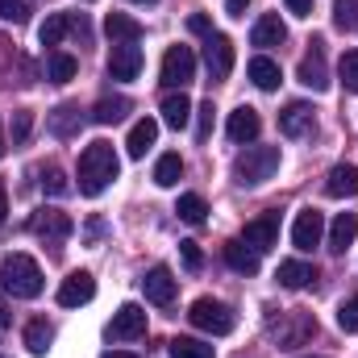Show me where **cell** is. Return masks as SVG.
I'll list each match as a JSON object with an SVG mask.
<instances>
[{"label":"cell","instance_id":"6da1fadb","mask_svg":"<svg viewBox=\"0 0 358 358\" xmlns=\"http://www.w3.org/2000/svg\"><path fill=\"white\" fill-rule=\"evenodd\" d=\"M117 171H121L117 150H113L108 142H88L84 155H80V192H84V196H100V192L117 179Z\"/></svg>","mask_w":358,"mask_h":358},{"label":"cell","instance_id":"7a4b0ae2","mask_svg":"<svg viewBox=\"0 0 358 358\" xmlns=\"http://www.w3.org/2000/svg\"><path fill=\"white\" fill-rule=\"evenodd\" d=\"M0 283H4V292H13L17 300H34V296H42V267L29 259V255H8L4 263H0Z\"/></svg>","mask_w":358,"mask_h":358},{"label":"cell","instance_id":"3957f363","mask_svg":"<svg viewBox=\"0 0 358 358\" xmlns=\"http://www.w3.org/2000/svg\"><path fill=\"white\" fill-rule=\"evenodd\" d=\"M279 171V146H246L234 159V176L242 187H259Z\"/></svg>","mask_w":358,"mask_h":358},{"label":"cell","instance_id":"277c9868","mask_svg":"<svg viewBox=\"0 0 358 358\" xmlns=\"http://www.w3.org/2000/svg\"><path fill=\"white\" fill-rule=\"evenodd\" d=\"M187 321H192L196 329L213 334V338H225V334H234V325H238L234 308H229V304H221V300H213V296H200V300L187 308Z\"/></svg>","mask_w":358,"mask_h":358},{"label":"cell","instance_id":"5b68a950","mask_svg":"<svg viewBox=\"0 0 358 358\" xmlns=\"http://www.w3.org/2000/svg\"><path fill=\"white\" fill-rule=\"evenodd\" d=\"M167 88H187L192 80H196V55H192V46H171L167 55H163V76H159Z\"/></svg>","mask_w":358,"mask_h":358},{"label":"cell","instance_id":"8992f818","mask_svg":"<svg viewBox=\"0 0 358 358\" xmlns=\"http://www.w3.org/2000/svg\"><path fill=\"white\" fill-rule=\"evenodd\" d=\"M138 338H146V308L121 304L108 321V342H138Z\"/></svg>","mask_w":358,"mask_h":358},{"label":"cell","instance_id":"52a82bcc","mask_svg":"<svg viewBox=\"0 0 358 358\" xmlns=\"http://www.w3.org/2000/svg\"><path fill=\"white\" fill-rule=\"evenodd\" d=\"M29 229H34L42 242H63V238L76 234V221H71L63 208H38V213L29 217Z\"/></svg>","mask_w":358,"mask_h":358},{"label":"cell","instance_id":"ba28073f","mask_svg":"<svg viewBox=\"0 0 358 358\" xmlns=\"http://www.w3.org/2000/svg\"><path fill=\"white\" fill-rule=\"evenodd\" d=\"M321 238H325V217L317 208H300L296 213V225H292V246L300 255H308L313 246H321Z\"/></svg>","mask_w":358,"mask_h":358},{"label":"cell","instance_id":"9c48e42d","mask_svg":"<svg viewBox=\"0 0 358 358\" xmlns=\"http://www.w3.org/2000/svg\"><path fill=\"white\" fill-rule=\"evenodd\" d=\"M108 76L113 80H138L142 76V46L138 42H113V50H108Z\"/></svg>","mask_w":358,"mask_h":358},{"label":"cell","instance_id":"30bf717a","mask_svg":"<svg viewBox=\"0 0 358 358\" xmlns=\"http://www.w3.org/2000/svg\"><path fill=\"white\" fill-rule=\"evenodd\" d=\"M204 67H208L213 80H225L234 71V42L225 34H208V42H204Z\"/></svg>","mask_w":358,"mask_h":358},{"label":"cell","instance_id":"8fae6325","mask_svg":"<svg viewBox=\"0 0 358 358\" xmlns=\"http://www.w3.org/2000/svg\"><path fill=\"white\" fill-rule=\"evenodd\" d=\"M242 242H246V246H255L259 255H263V250H271V246L279 242V213L271 208V213H259L255 221H246Z\"/></svg>","mask_w":358,"mask_h":358},{"label":"cell","instance_id":"7c38bea8","mask_svg":"<svg viewBox=\"0 0 358 358\" xmlns=\"http://www.w3.org/2000/svg\"><path fill=\"white\" fill-rule=\"evenodd\" d=\"M92 296H96V279H92L88 271H71L59 283V304L63 308H80V304H88Z\"/></svg>","mask_w":358,"mask_h":358},{"label":"cell","instance_id":"4fadbf2b","mask_svg":"<svg viewBox=\"0 0 358 358\" xmlns=\"http://www.w3.org/2000/svg\"><path fill=\"white\" fill-rule=\"evenodd\" d=\"M321 46H325V42L317 38V42H313V55H304V59H300V71H296V76H300V84H304V88H313V92L329 88V67H325Z\"/></svg>","mask_w":358,"mask_h":358},{"label":"cell","instance_id":"5bb4252c","mask_svg":"<svg viewBox=\"0 0 358 358\" xmlns=\"http://www.w3.org/2000/svg\"><path fill=\"white\" fill-rule=\"evenodd\" d=\"M279 129H283L287 138H304V134L317 129V117H313V108H308L304 100H292V104L279 113Z\"/></svg>","mask_w":358,"mask_h":358},{"label":"cell","instance_id":"9a60e30c","mask_svg":"<svg viewBox=\"0 0 358 358\" xmlns=\"http://www.w3.org/2000/svg\"><path fill=\"white\" fill-rule=\"evenodd\" d=\"M142 292H146L150 304H171L176 300V275L167 267H150L142 275Z\"/></svg>","mask_w":358,"mask_h":358},{"label":"cell","instance_id":"2e32d148","mask_svg":"<svg viewBox=\"0 0 358 358\" xmlns=\"http://www.w3.org/2000/svg\"><path fill=\"white\" fill-rule=\"evenodd\" d=\"M259 129H263V117H259L250 104H242V108H234V113H229L225 134H229L234 142H255V138H259Z\"/></svg>","mask_w":358,"mask_h":358},{"label":"cell","instance_id":"e0dca14e","mask_svg":"<svg viewBox=\"0 0 358 358\" xmlns=\"http://www.w3.org/2000/svg\"><path fill=\"white\" fill-rule=\"evenodd\" d=\"M325 196H334V200L358 196V167L355 163H338V167L325 176Z\"/></svg>","mask_w":358,"mask_h":358},{"label":"cell","instance_id":"ac0fdd59","mask_svg":"<svg viewBox=\"0 0 358 358\" xmlns=\"http://www.w3.org/2000/svg\"><path fill=\"white\" fill-rule=\"evenodd\" d=\"M159 142V121H150V117H142L134 129H129V138H125V150H129V159H146V150Z\"/></svg>","mask_w":358,"mask_h":358},{"label":"cell","instance_id":"d6986e66","mask_svg":"<svg viewBox=\"0 0 358 358\" xmlns=\"http://www.w3.org/2000/svg\"><path fill=\"white\" fill-rule=\"evenodd\" d=\"M283 38H287V25L279 21V13H267V17H259V21H255V29H250V42H255V46H263V50L279 46Z\"/></svg>","mask_w":358,"mask_h":358},{"label":"cell","instance_id":"ffe728a7","mask_svg":"<svg viewBox=\"0 0 358 358\" xmlns=\"http://www.w3.org/2000/svg\"><path fill=\"white\" fill-rule=\"evenodd\" d=\"M358 238V217L355 213H338L334 225H329V250L334 255H346V246Z\"/></svg>","mask_w":358,"mask_h":358},{"label":"cell","instance_id":"44dd1931","mask_svg":"<svg viewBox=\"0 0 358 358\" xmlns=\"http://www.w3.org/2000/svg\"><path fill=\"white\" fill-rule=\"evenodd\" d=\"M225 263L238 271V275H255L259 271V250L246 246L242 238H234V242H225Z\"/></svg>","mask_w":358,"mask_h":358},{"label":"cell","instance_id":"7402d4cb","mask_svg":"<svg viewBox=\"0 0 358 358\" xmlns=\"http://www.w3.org/2000/svg\"><path fill=\"white\" fill-rule=\"evenodd\" d=\"M104 34L113 42H138L142 38V21H134L129 13H108L104 17Z\"/></svg>","mask_w":358,"mask_h":358},{"label":"cell","instance_id":"603a6c76","mask_svg":"<svg viewBox=\"0 0 358 358\" xmlns=\"http://www.w3.org/2000/svg\"><path fill=\"white\" fill-rule=\"evenodd\" d=\"M134 104H129V96H104V100H96V108H92V121L96 125H117V121H125V113H129Z\"/></svg>","mask_w":358,"mask_h":358},{"label":"cell","instance_id":"cb8c5ba5","mask_svg":"<svg viewBox=\"0 0 358 358\" xmlns=\"http://www.w3.org/2000/svg\"><path fill=\"white\" fill-rule=\"evenodd\" d=\"M275 279H279V287H304V283H313L317 275H313V267L304 263V259H287V263H279V271H275Z\"/></svg>","mask_w":358,"mask_h":358},{"label":"cell","instance_id":"d4e9b609","mask_svg":"<svg viewBox=\"0 0 358 358\" xmlns=\"http://www.w3.org/2000/svg\"><path fill=\"white\" fill-rule=\"evenodd\" d=\"M246 71H250L255 88H263V92H275V88H279V80H283V76H279V63H275V59H267V55L250 59V67H246Z\"/></svg>","mask_w":358,"mask_h":358},{"label":"cell","instance_id":"484cf974","mask_svg":"<svg viewBox=\"0 0 358 358\" xmlns=\"http://www.w3.org/2000/svg\"><path fill=\"white\" fill-rule=\"evenodd\" d=\"M80 21L71 17V13H55V17H46L42 21V29H38V38H42V46H59L63 38H67V29H76Z\"/></svg>","mask_w":358,"mask_h":358},{"label":"cell","instance_id":"4316f807","mask_svg":"<svg viewBox=\"0 0 358 358\" xmlns=\"http://www.w3.org/2000/svg\"><path fill=\"white\" fill-rule=\"evenodd\" d=\"M192 121V100L183 96V92H171L167 100H163V125H171V129H183Z\"/></svg>","mask_w":358,"mask_h":358},{"label":"cell","instance_id":"83f0119b","mask_svg":"<svg viewBox=\"0 0 358 358\" xmlns=\"http://www.w3.org/2000/svg\"><path fill=\"white\" fill-rule=\"evenodd\" d=\"M80 121H84V117H80L76 104H59V108L50 113V134H55V138H71V134L80 129Z\"/></svg>","mask_w":358,"mask_h":358},{"label":"cell","instance_id":"f1b7e54d","mask_svg":"<svg viewBox=\"0 0 358 358\" xmlns=\"http://www.w3.org/2000/svg\"><path fill=\"white\" fill-rule=\"evenodd\" d=\"M76 71H80V63H76L71 55L50 50V59H46V76H50L55 84H71V80H76Z\"/></svg>","mask_w":358,"mask_h":358},{"label":"cell","instance_id":"f546056e","mask_svg":"<svg viewBox=\"0 0 358 358\" xmlns=\"http://www.w3.org/2000/svg\"><path fill=\"white\" fill-rule=\"evenodd\" d=\"M50 342H55V329H50L46 321H29V325H25V346H29V355H46Z\"/></svg>","mask_w":358,"mask_h":358},{"label":"cell","instance_id":"4dcf8cb0","mask_svg":"<svg viewBox=\"0 0 358 358\" xmlns=\"http://www.w3.org/2000/svg\"><path fill=\"white\" fill-rule=\"evenodd\" d=\"M179 176H183V159H179L176 150H171V155H163V159L155 163V183H159V187H176Z\"/></svg>","mask_w":358,"mask_h":358},{"label":"cell","instance_id":"1f68e13d","mask_svg":"<svg viewBox=\"0 0 358 358\" xmlns=\"http://www.w3.org/2000/svg\"><path fill=\"white\" fill-rule=\"evenodd\" d=\"M176 213H179V221H187V225H200V221L208 217V204H204V196L187 192V196H179Z\"/></svg>","mask_w":358,"mask_h":358},{"label":"cell","instance_id":"d6a6232c","mask_svg":"<svg viewBox=\"0 0 358 358\" xmlns=\"http://www.w3.org/2000/svg\"><path fill=\"white\" fill-rule=\"evenodd\" d=\"M171 358H213V346H204L196 338H176L171 342Z\"/></svg>","mask_w":358,"mask_h":358},{"label":"cell","instance_id":"836d02e7","mask_svg":"<svg viewBox=\"0 0 358 358\" xmlns=\"http://www.w3.org/2000/svg\"><path fill=\"white\" fill-rule=\"evenodd\" d=\"M338 76H342V88L358 96V50H346L342 63H338Z\"/></svg>","mask_w":358,"mask_h":358},{"label":"cell","instance_id":"e575fe53","mask_svg":"<svg viewBox=\"0 0 358 358\" xmlns=\"http://www.w3.org/2000/svg\"><path fill=\"white\" fill-rule=\"evenodd\" d=\"M334 25L338 29H355L358 25V0H334Z\"/></svg>","mask_w":358,"mask_h":358},{"label":"cell","instance_id":"d590c367","mask_svg":"<svg viewBox=\"0 0 358 358\" xmlns=\"http://www.w3.org/2000/svg\"><path fill=\"white\" fill-rule=\"evenodd\" d=\"M29 129H34V113H29V108H17V113H13V146H25Z\"/></svg>","mask_w":358,"mask_h":358},{"label":"cell","instance_id":"8d00e7d4","mask_svg":"<svg viewBox=\"0 0 358 358\" xmlns=\"http://www.w3.org/2000/svg\"><path fill=\"white\" fill-rule=\"evenodd\" d=\"M42 192H50V196H67V192H71V183H67V176H63L59 167H50V171L42 176Z\"/></svg>","mask_w":358,"mask_h":358},{"label":"cell","instance_id":"74e56055","mask_svg":"<svg viewBox=\"0 0 358 358\" xmlns=\"http://www.w3.org/2000/svg\"><path fill=\"white\" fill-rule=\"evenodd\" d=\"M0 21H13V25L29 21V8H25V0H0Z\"/></svg>","mask_w":358,"mask_h":358},{"label":"cell","instance_id":"f35d334b","mask_svg":"<svg viewBox=\"0 0 358 358\" xmlns=\"http://www.w3.org/2000/svg\"><path fill=\"white\" fill-rule=\"evenodd\" d=\"M338 325H342L346 334H355V329H358V296H350V300L338 308Z\"/></svg>","mask_w":358,"mask_h":358},{"label":"cell","instance_id":"ab89813d","mask_svg":"<svg viewBox=\"0 0 358 358\" xmlns=\"http://www.w3.org/2000/svg\"><path fill=\"white\" fill-rule=\"evenodd\" d=\"M196 113H200V125H196V138H200V142H208V134H213V113H217V108H213V100H208V104H200Z\"/></svg>","mask_w":358,"mask_h":358},{"label":"cell","instance_id":"60d3db41","mask_svg":"<svg viewBox=\"0 0 358 358\" xmlns=\"http://www.w3.org/2000/svg\"><path fill=\"white\" fill-rule=\"evenodd\" d=\"M179 255H183V267L187 271H200V263H204V255H200L196 242H179Z\"/></svg>","mask_w":358,"mask_h":358},{"label":"cell","instance_id":"b9f144b4","mask_svg":"<svg viewBox=\"0 0 358 358\" xmlns=\"http://www.w3.org/2000/svg\"><path fill=\"white\" fill-rule=\"evenodd\" d=\"M187 29H192V34H204V38L213 34V25H208V17H200V13H196V17H187Z\"/></svg>","mask_w":358,"mask_h":358},{"label":"cell","instance_id":"7bdbcfd3","mask_svg":"<svg viewBox=\"0 0 358 358\" xmlns=\"http://www.w3.org/2000/svg\"><path fill=\"white\" fill-rule=\"evenodd\" d=\"M287 8H292L296 17H313V0H287Z\"/></svg>","mask_w":358,"mask_h":358},{"label":"cell","instance_id":"ee69618b","mask_svg":"<svg viewBox=\"0 0 358 358\" xmlns=\"http://www.w3.org/2000/svg\"><path fill=\"white\" fill-rule=\"evenodd\" d=\"M246 4H250V0H225V13H229V17H242Z\"/></svg>","mask_w":358,"mask_h":358},{"label":"cell","instance_id":"f6af8a7d","mask_svg":"<svg viewBox=\"0 0 358 358\" xmlns=\"http://www.w3.org/2000/svg\"><path fill=\"white\" fill-rule=\"evenodd\" d=\"M4 213H8V196H4V187H0V225H4Z\"/></svg>","mask_w":358,"mask_h":358},{"label":"cell","instance_id":"bcb514c9","mask_svg":"<svg viewBox=\"0 0 358 358\" xmlns=\"http://www.w3.org/2000/svg\"><path fill=\"white\" fill-rule=\"evenodd\" d=\"M0 329H8V308H4V300H0Z\"/></svg>","mask_w":358,"mask_h":358},{"label":"cell","instance_id":"7dc6e473","mask_svg":"<svg viewBox=\"0 0 358 358\" xmlns=\"http://www.w3.org/2000/svg\"><path fill=\"white\" fill-rule=\"evenodd\" d=\"M104 358H138V355H125V350H113V355H104Z\"/></svg>","mask_w":358,"mask_h":358},{"label":"cell","instance_id":"c3c4849f","mask_svg":"<svg viewBox=\"0 0 358 358\" xmlns=\"http://www.w3.org/2000/svg\"><path fill=\"white\" fill-rule=\"evenodd\" d=\"M4 146H8V142H4V125H0V159H4Z\"/></svg>","mask_w":358,"mask_h":358},{"label":"cell","instance_id":"681fc988","mask_svg":"<svg viewBox=\"0 0 358 358\" xmlns=\"http://www.w3.org/2000/svg\"><path fill=\"white\" fill-rule=\"evenodd\" d=\"M134 4H155V0H134Z\"/></svg>","mask_w":358,"mask_h":358}]
</instances>
